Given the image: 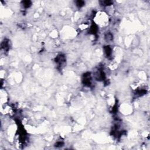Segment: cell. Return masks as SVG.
<instances>
[{"label": "cell", "instance_id": "obj_1", "mask_svg": "<svg viewBox=\"0 0 150 150\" xmlns=\"http://www.w3.org/2000/svg\"><path fill=\"white\" fill-rule=\"evenodd\" d=\"M96 22L100 25H106L108 23V16L104 12L98 13L96 16Z\"/></svg>", "mask_w": 150, "mask_h": 150}]
</instances>
